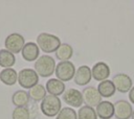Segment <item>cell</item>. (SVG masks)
Wrapping results in <instances>:
<instances>
[{
  "mask_svg": "<svg viewBox=\"0 0 134 119\" xmlns=\"http://www.w3.org/2000/svg\"><path fill=\"white\" fill-rule=\"evenodd\" d=\"M55 61L50 55H40L35 62V71L41 77H49L54 73Z\"/></svg>",
  "mask_w": 134,
  "mask_h": 119,
  "instance_id": "obj_2",
  "label": "cell"
},
{
  "mask_svg": "<svg viewBox=\"0 0 134 119\" xmlns=\"http://www.w3.org/2000/svg\"><path fill=\"white\" fill-rule=\"evenodd\" d=\"M54 53H55V57L60 62H66L72 57L73 48L71 47V45H69L67 43H62L61 46L58 48V50Z\"/></svg>",
  "mask_w": 134,
  "mask_h": 119,
  "instance_id": "obj_19",
  "label": "cell"
},
{
  "mask_svg": "<svg viewBox=\"0 0 134 119\" xmlns=\"http://www.w3.org/2000/svg\"><path fill=\"white\" fill-rule=\"evenodd\" d=\"M91 78H92L91 68L87 65H83L75 70L73 81L77 86H86L91 81Z\"/></svg>",
  "mask_w": 134,
  "mask_h": 119,
  "instance_id": "obj_12",
  "label": "cell"
},
{
  "mask_svg": "<svg viewBox=\"0 0 134 119\" xmlns=\"http://www.w3.org/2000/svg\"><path fill=\"white\" fill-rule=\"evenodd\" d=\"M129 99H130L131 103L134 104V86H133L132 89L129 91Z\"/></svg>",
  "mask_w": 134,
  "mask_h": 119,
  "instance_id": "obj_25",
  "label": "cell"
},
{
  "mask_svg": "<svg viewBox=\"0 0 134 119\" xmlns=\"http://www.w3.org/2000/svg\"><path fill=\"white\" fill-rule=\"evenodd\" d=\"M112 81L115 86V89L120 93H129L133 87V81L131 77L126 73H117L113 76Z\"/></svg>",
  "mask_w": 134,
  "mask_h": 119,
  "instance_id": "obj_9",
  "label": "cell"
},
{
  "mask_svg": "<svg viewBox=\"0 0 134 119\" xmlns=\"http://www.w3.org/2000/svg\"><path fill=\"white\" fill-rule=\"evenodd\" d=\"M96 115L100 119H111L114 116V103L108 100H102V102L95 109Z\"/></svg>",
  "mask_w": 134,
  "mask_h": 119,
  "instance_id": "obj_14",
  "label": "cell"
},
{
  "mask_svg": "<svg viewBox=\"0 0 134 119\" xmlns=\"http://www.w3.org/2000/svg\"><path fill=\"white\" fill-rule=\"evenodd\" d=\"M21 55L26 62H36L40 56V48L37 43L27 42L21 51Z\"/></svg>",
  "mask_w": 134,
  "mask_h": 119,
  "instance_id": "obj_13",
  "label": "cell"
},
{
  "mask_svg": "<svg viewBox=\"0 0 134 119\" xmlns=\"http://www.w3.org/2000/svg\"><path fill=\"white\" fill-rule=\"evenodd\" d=\"M97 91H98V93L100 94L102 97L109 98V97H111V96H113L115 94L116 89H115V86H114L112 80L106 79V80H103V81H100L98 84Z\"/></svg>",
  "mask_w": 134,
  "mask_h": 119,
  "instance_id": "obj_17",
  "label": "cell"
},
{
  "mask_svg": "<svg viewBox=\"0 0 134 119\" xmlns=\"http://www.w3.org/2000/svg\"><path fill=\"white\" fill-rule=\"evenodd\" d=\"M40 110H41L42 114H44L46 117H54L62 110L61 99L58 96H53V95L48 94L41 101Z\"/></svg>",
  "mask_w": 134,
  "mask_h": 119,
  "instance_id": "obj_3",
  "label": "cell"
},
{
  "mask_svg": "<svg viewBox=\"0 0 134 119\" xmlns=\"http://www.w3.org/2000/svg\"><path fill=\"white\" fill-rule=\"evenodd\" d=\"M132 119H134V110H133V113H132V116H131Z\"/></svg>",
  "mask_w": 134,
  "mask_h": 119,
  "instance_id": "obj_26",
  "label": "cell"
},
{
  "mask_svg": "<svg viewBox=\"0 0 134 119\" xmlns=\"http://www.w3.org/2000/svg\"><path fill=\"white\" fill-rule=\"evenodd\" d=\"M82 95H83V100L85 105L91 106V108H96L100 102H102V96L97 91V88L93 87V86H89L86 87L83 91H82Z\"/></svg>",
  "mask_w": 134,
  "mask_h": 119,
  "instance_id": "obj_7",
  "label": "cell"
},
{
  "mask_svg": "<svg viewBox=\"0 0 134 119\" xmlns=\"http://www.w3.org/2000/svg\"><path fill=\"white\" fill-rule=\"evenodd\" d=\"M61 44L62 43H61L60 38L51 33L41 32L37 37V45L45 53L55 52L58 48L61 46Z\"/></svg>",
  "mask_w": 134,
  "mask_h": 119,
  "instance_id": "obj_1",
  "label": "cell"
},
{
  "mask_svg": "<svg viewBox=\"0 0 134 119\" xmlns=\"http://www.w3.org/2000/svg\"><path fill=\"white\" fill-rule=\"evenodd\" d=\"M25 45V39L22 34L18 32H13L8 34L4 40V47L9 52L17 54L22 51Z\"/></svg>",
  "mask_w": 134,
  "mask_h": 119,
  "instance_id": "obj_6",
  "label": "cell"
},
{
  "mask_svg": "<svg viewBox=\"0 0 134 119\" xmlns=\"http://www.w3.org/2000/svg\"><path fill=\"white\" fill-rule=\"evenodd\" d=\"M29 95L25 90H18L12 96V102L16 108L27 106L29 103Z\"/></svg>",
  "mask_w": 134,
  "mask_h": 119,
  "instance_id": "obj_18",
  "label": "cell"
},
{
  "mask_svg": "<svg viewBox=\"0 0 134 119\" xmlns=\"http://www.w3.org/2000/svg\"><path fill=\"white\" fill-rule=\"evenodd\" d=\"M45 89L49 95L59 97L60 95H63V93L66 90V87H65V84L63 81L59 80L58 78H50L49 80H47Z\"/></svg>",
  "mask_w": 134,
  "mask_h": 119,
  "instance_id": "obj_15",
  "label": "cell"
},
{
  "mask_svg": "<svg viewBox=\"0 0 134 119\" xmlns=\"http://www.w3.org/2000/svg\"><path fill=\"white\" fill-rule=\"evenodd\" d=\"M16 63V56L14 53L9 52L8 50L0 49V66L3 69L12 68Z\"/></svg>",
  "mask_w": 134,
  "mask_h": 119,
  "instance_id": "obj_21",
  "label": "cell"
},
{
  "mask_svg": "<svg viewBox=\"0 0 134 119\" xmlns=\"http://www.w3.org/2000/svg\"><path fill=\"white\" fill-rule=\"evenodd\" d=\"M133 113L131 103L127 100H117L114 103V116L116 119H130Z\"/></svg>",
  "mask_w": 134,
  "mask_h": 119,
  "instance_id": "obj_10",
  "label": "cell"
},
{
  "mask_svg": "<svg viewBox=\"0 0 134 119\" xmlns=\"http://www.w3.org/2000/svg\"><path fill=\"white\" fill-rule=\"evenodd\" d=\"M62 97L63 100L66 102V104L70 105V108H81L84 103L82 92L73 88L65 90Z\"/></svg>",
  "mask_w": 134,
  "mask_h": 119,
  "instance_id": "obj_8",
  "label": "cell"
},
{
  "mask_svg": "<svg viewBox=\"0 0 134 119\" xmlns=\"http://www.w3.org/2000/svg\"><path fill=\"white\" fill-rule=\"evenodd\" d=\"M0 81L6 86H14L18 81V72L13 68L2 69L0 72Z\"/></svg>",
  "mask_w": 134,
  "mask_h": 119,
  "instance_id": "obj_16",
  "label": "cell"
},
{
  "mask_svg": "<svg viewBox=\"0 0 134 119\" xmlns=\"http://www.w3.org/2000/svg\"><path fill=\"white\" fill-rule=\"evenodd\" d=\"M55 119H77V112L70 106L63 108L55 116Z\"/></svg>",
  "mask_w": 134,
  "mask_h": 119,
  "instance_id": "obj_24",
  "label": "cell"
},
{
  "mask_svg": "<svg viewBox=\"0 0 134 119\" xmlns=\"http://www.w3.org/2000/svg\"><path fill=\"white\" fill-rule=\"evenodd\" d=\"M77 119H97V115L94 108L82 105L77 111Z\"/></svg>",
  "mask_w": 134,
  "mask_h": 119,
  "instance_id": "obj_22",
  "label": "cell"
},
{
  "mask_svg": "<svg viewBox=\"0 0 134 119\" xmlns=\"http://www.w3.org/2000/svg\"><path fill=\"white\" fill-rule=\"evenodd\" d=\"M18 84L23 89H31L39 84V75L31 68H24L18 72Z\"/></svg>",
  "mask_w": 134,
  "mask_h": 119,
  "instance_id": "obj_4",
  "label": "cell"
},
{
  "mask_svg": "<svg viewBox=\"0 0 134 119\" xmlns=\"http://www.w3.org/2000/svg\"><path fill=\"white\" fill-rule=\"evenodd\" d=\"M13 119H30V111L27 106L15 108L12 113Z\"/></svg>",
  "mask_w": 134,
  "mask_h": 119,
  "instance_id": "obj_23",
  "label": "cell"
},
{
  "mask_svg": "<svg viewBox=\"0 0 134 119\" xmlns=\"http://www.w3.org/2000/svg\"><path fill=\"white\" fill-rule=\"evenodd\" d=\"M46 93H47V91H46L45 87L41 84H38V85H36L35 87H32L31 89L28 90L29 98L35 102L42 101L45 98V96L47 95Z\"/></svg>",
  "mask_w": 134,
  "mask_h": 119,
  "instance_id": "obj_20",
  "label": "cell"
},
{
  "mask_svg": "<svg viewBox=\"0 0 134 119\" xmlns=\"http://www.w3.org/2000/svg\"><path fill=\"white\" fill-rule=\"evenodd\" d=\"M110 67L108 64H106L105 62H97L93 65L92 69H91V73H92V78L94 80L97 81H103L108 79L109 75H110Z\"/></svg>",
  "mask_w": 134,
  "mask_h": 119,
  "instance_id": "obj_11",
  "label": "cell"
},
{
  "mask_svg": "<svg viewBox=\"0 0 134 119\" xmlns=\"http://www.w3.org/2000/svg\"><path fill=\"white\" fill-rule=\"evenodd\" d=\"M54 74H55L57 78L63 82L71 80L75 74L74 64L71 63L70 61L59 62V64H57V66H55Z\"/></svg>",
  "mask_w": 134,
  "mask_h": 119,
  "instance_id": "obj_5",
  "label": "cell"
}]
</instances>
